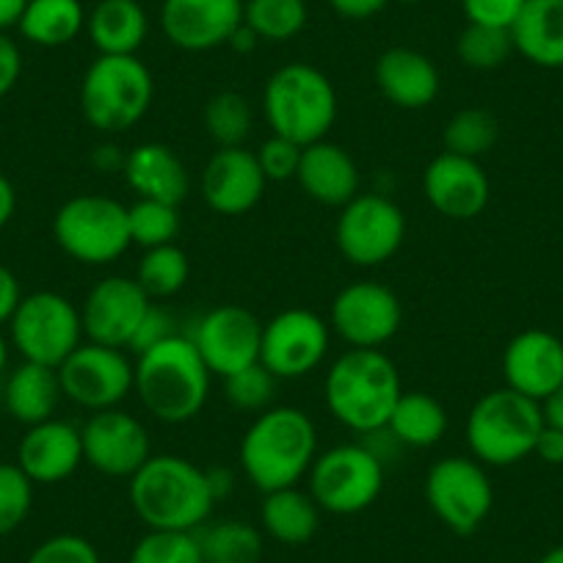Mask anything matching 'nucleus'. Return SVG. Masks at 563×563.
Segmentation results:
<instances>
[{"label":"nucleus","mask_w":563,"mask_h":563,"mask_svg":"<svg viewBox=\"0 0 563 563\" xmlns=\"http://www.w3.org/2000/svg\"><path fill=\"white\" fill-rule=\"evenodd\" d=\"M316 456V422L296 406H271L260 411L241 440V467L263 495L299 486Z\"/></svg>","instance_id":"obj_1"},{"label":"nucleus","mask_w":563,"mask_h":563,"mask_svg":"<svg viewBox=\"0 0 563 563\" xmlns=\"http://www.w3.org/2000/svg\"><path fill=\"white\" fill-rule=\"evenodd\" d=\"M130 503L147 530H194L208 522L219 500L210 486L208 470L183 456H150L130 478Z\"/></svg>","instance_id":"obj_2"},{"label":"nucleus","mask_w":563,"mask_h":563,"mask_svg":"<svg viewBox=\"0 0 563 563\" xmlns=\"http://www.w3.org/2000/svg\"><path fill=\"white\" fill-rule=\"evenodd\" d=\"M210 376L213 373L208 371L194 340L186 334H172L155 349L139 354L133 389L155 420L180 426L202 411L210 393Z\"/></svg>","instance_id":"obj_3"},{"label":"nucleus","mask_w":563,"mask_h":563,"mask_svg":"<svg viewBox=\"0 0 563 563\" xmlns=\"http://www.w3.org/2000/svg\"><path fill=\"white\" fill-rule=\"evenodd\" d=\"M400 393L398 367L382 349H349L334 360L323 384L334 420L356 434L384 429Z\"/></svg>","instance_id":"obj_4"},{"label":"nucleus","mask_w":563,"mask_h":563,"mask_svg":"<svg viewBox=\"0 0 563 563\" xmlns=\"http://www.w3.org/2000/svg\"><path fill=\"white\" fill-rule=\"evenodd\" d=\"M263 111L271 133L310 147L338 119V91L312 64H285L265 84Z\"/></svg>","instance_id":"obj_5"},{"label":"nucleus","mask_w":563,"mask_h":563,"mask_svg":"<svg viewBox=\"0 0 563 563\" xmlns=\"http://www.w3.org/2000/svg\"><path fill=\"white\" fill-rule=\"evenodd\" d=\"M544 429L539 400L511 387L481 395L467 415V445L473 459L489 467H511L533 456L536 440Z\"/></svg>","instance_id":"obj_6"},{"label":"nucleus","mask_w":563,"mask_h":563,"mask_svg":"<svg viewBox=\"0 0 563 563\" xmlns=\"http://www.w3.org/2000/svg\"><path fill=\"white\" fill-rule=\"evenodd\" d=\"M153 97V73L139 56H97L80 84V111L100 133H124L144 119Z\"/></svg>","instance_id":"obj_7"},{"label":"nucleus","mask_w":563,"mask_h":563,"mask_svg":"<svg viewBox=\"0 0 563 563\" xmlns=\"http://www.w3.org/2000/svg\"><path fill=\"white\" fill-rule=\"evenodd\" d=\"M53 238L69 257L84 265H106L130 249L128 208L102 194L67 199L53 219Z\"/></svg>","instance_id":"obj_8"},{"label":"nucleus","mask_w":563,"mask_h":563,"mask_svg":"<svg viewBox=\"0 0 563 563\" xmlns=\"http://www.w3.org/2000/svg\"><path fill=\"white\" fill-rule=\"evenodd\" d=\"M307 475L318 508L338 517L365 511L384 489V462L367 445L329 448L318 453Z\"/></svg>","instance_id":"obj_9"},{"label":"nucleus","mask_w":563,"mask_h":563,"mask_svg":"<svg viewBox=\"0 0 563 563\" xmlns=\"http://www.w3.org/2000/svg\"><path fill=\"white\" fill-rule=\"evenodd\" d=\"M12 343L25 362L62 367V362L84 343L80 310L62 294L40 290L23 296L12 316Z\"/></svg>","instance_id":"obj_10"},{"label":"nucleus","mask_w":563,"mask_h":563,"mask_svg":"<svg viewBox=\"0 0 563 563\" xmlns=\"http://www.w3.org/2000/svg\"><path fill=\"white\" fill-rule=\"evenodd\" d=\"M426 503L448 530L470 536L492 514L495 489L478 459L445 456L426 475Z\"/></svg>","instance_id":"obj_11"},{"label":"nucleus","mask_w":563,"mask_h":563,"mask_svg":"<svg viewBox=\"0 0 563 563\" xmlns=\"http://www.w3.org/2000/svg\"><path fill=\"white\" fill-rule=\"evenodd\" d=\"M404 210L382 194H360L345 208H340L334 241L351 265L373 268L387 263L404 246Z\"/></svg>","instance_id":"obj_12"},{"label":"nucleus","mask_w":563,"mask_h":563,"mask_svg":"<svg viewBox=\"0 0 563 563\" xmlns=\"http://www.w3.org/2000/svg\"><path fill=\"white\" fill-rule=\"evenodd\" d=\"M135 365L122 349L80 343L58 367L62 393L84 409H113L133 389Z\"/></svg>","instance_id":"obj_13"},{"label":"nucleus","mask_w":563,"mask_h":563,"mask_svg":"<svg viewBox=\"0 0 563 563\" xmlns=\"http://www.w3.org/2000/svg\"><path fill=\"white\" fill-rule=\"evenodd\" d=\"M329 351V327L312 310H285L263 323L260 362L276 378H301L316 371Z\"/></svg>","instance_id":"obj_14"},{"label":"nucleus","mask_w":563,"mask_h":563,"mask_svg":"<svg viewBox=\"0 0 563 563\" xmlns=\"http://www.w3.org/2000/svg\"><path fill=\"white\" fill-rule=\"evenodd\" d=\"M400 321L404 310L398 296L378 282L345 285L334 296L332 316H329L332 329L351 349H382L398 334Z\"/></svg>","instance_id":"obj_15"},{"label":"nucleus","mask_w":563,"mask_h":563,"mask_svg":"<svg viewBox=\"0 0 563 563\" xmlns=\"http://www.w3.org/2000/svg\"><path fill=\"white\" fill-rule=\"evenodd\" d=\"M191 340L202 354L208 371L213 376L227 378L260 362L263 323L246 307L221 305L199 318Z\"/></svg>","instance_id":"obj_16"},{"label":"nucleus","mask_w":563,"mask_h":563,"mask_svg":"<svg viewBox=\"0 0 563 563\" xmlns=\"http://www.w3.org/2000/svg\"><path fill=\"white\" fill-rule=\"evenodd\" d=\"M84 462L111 478H133L153 456L144 422L119 409H102L80 431Z\"/></svg>","instance_id":"obj_17"},{"label":"nucleus","mask_w":563,"mask_h":563,"mask_svg":"<svg viewBox=\"0 0 563 563\" xmlns=\"http://www.w3.org/2000/svg\"><path fill=\"white\" fill-rule=\"evenodd\" d=\"M153 299L141 285L128 276H108L86 296L80 321L89 343L111 345V349H130L141 321L147 318Z\"/></svg>","instance_id":"obj_18"},{"label":"nucleus","mask_w":563,"mask_h":563,"mask_svg":"<svg viewBox=\"0 0 563 563\" xmlns=\"http://www.w3.org/2000/svg\"><path fill=\"white\" fill-rule=\"evenodd\" d=\"M243 25V0H164L161 29L175 47L188 53L230 45Z\"/></svg>","instance_id":"obj_19"},{"label":"nucleus","mask_w":563,"mask_h":563,"mask_svg":"<svg viewBox=\"0 0 563 563\" xmlns=\"http://www.w3.org/2000/svg\"><path fill=\"white\" fill-rule=\"evenodd\" d=\"M422 194L445 219L470 221L486 210L492 186L478 161L442 153L422 172Z\"/></svg>","instance_id":"obj_20"},{"label":"nucleus","mask_w":563,"mask_h":563,"mask_svg":"<svg viewBox=\"0 0 563 563\" xmlns=\"http://www.w3.org/2000/svg\"><path fill=\"white\" fill-rule=\"evenodd\" d=\"M265 175L246 147L216 150L202 169V199L213 213L243 216L263 199Z\"/></svg>","instance_id":"obj_21"},{"label":"nucleus","mask_w":563,"mask_h":563,"mask_svg":"<svg viewBox=\"0 0 563 563\" xmlns=\"http://www.w3.org/2000/svg\"><path fill=\"white\" fill-rule=\"evenodd\" d=\"M506 387L547 400L563 384V340L544 329H525L503 351Z\"/></svg>","instance_id":"obj_22"},{"label":"nucleus","mask_w":563,"mask_h":563,"mask_svg":"<svg viewBox=\"0 0 563 563\" xmlns=\"http://www.w3.org/2000/svg\"><path fill=\"white\" fill-rule=\"evenodd\" d=\"M84 462V440L69 422L45 420L31 426L18 451V467L34 484H62Z\"/></svg>","instance_id":"obj_23"},{"label":"nucleus","mask_w":563,"mask_h":563,"mask_svg":"<svg viewBox=\"0 0 563 563\" xmlns=\"http://www.w3.org/2000/svg\"><path fill=\"white\" fill-rule=\"evenodd\" d=\"M376 86L393 106L404 111L429 108L440 95V69L426 53L389 47L376 62Z\"/></svg>","instance_id":"obj_24"},{"label":"nucleus","mask_w":563,"mask_h":563,"mask_svg":"<svg viewBox=\"0 0 563 563\" xmlns=\"http://www.w3.org/2000/svg\"><path fill=\"white\" fill-rule=\"evenodd\" d=\"M296 180L305 188L307 197L327 208H345L351 199L360 197L356 161L351 158L349 150L327 139L305 147Z\"/></svg>","instance_id":"obj_25"},{"label":"nucleus","mask_w":563,"mask_h":563,"mask_svg":"<svg viewBox=\"0 0 563 563\" xmlns=\"http://www.w3.org/2000/svg\"><path fill=\"white\" fill-rule=\"evenodd\" d=\"M124 180L139 194V199H155V202L177 205L191 191V177L186 164L172 147L161 141H147L124 155Z\"/></svg>","instance_id":"obj_26"},{"label":"nucleus","mask_w":563,"mask_h":563,"mask_svg":"<svg viewBox=\"0 0 563 563\" xmlns=\"http://www.w3.org/2000/svg\"><path fill=\"white\" fill-rule=\"evenodd\" d=\"M514 51L544 69L563 67V0H528L511 25Z\"/></svg>","instance_id":"obj_27"},{"label":"nucleus","mask_w":563,"mask_h":563,"mask_svg":"<svg viewBox=\"0 0 563 563\" xmlns=\"http://www.w3.org/2000/svg\"><path fill=\"white\" fill-rule=\"evenodd\" d=\"M86 31L100 56H135L150 34V18L139 0H100Z\"/></svg>","instance_id":"obj_28"},{"label":"nucleus","mask_w":563,"mask_h":563,"mask_svg":"<svg viewBox=\"0 0 563 563\" xmlns=\"http://www.w3.org/2000/svg\"><path fill=\"white\" fill-rule=\"evenodd\" d=\"M62 395V378H58L56 367L23 362L9 376L7 409L14 420L31 429V426L53 420V411H56Z\"/></svg>","instance_id":"obj_29"},{"label":"nucleus","mask_w":563,"mask_h":563,"mask_svg":"<svg viewBox=\"0 0 563 563\" xmlns=\"http://www.w3.org/2000/svg\"><path fill=\"white\" fill-rule=\"evenodd\" d=\"M260 519H263V530L271 539L296 547L307 544L318 533L321 508L312 500L310 492H301L299 486H288V489L265 492Z\"/></svg>","instance_id":"obj_30"},{"label":"nucleus","mask_w":563,"mask_h":563,"mask_svg":"<svg viewBox=\"0 0 563 563\" xmlns=\"http://www.w3.org/2000/svg\"><path fill=\"white\" fill-rule=\"evenodd\" d=\"M384 429L395 437L400 448H431L445 437L448 411L434 395L404 389Z\"/></svg>","instance_id":"obj_31"},{"label":"nucleus","mask_w":563,"mask_h":563,"mask_svg":"<svg viewBox=\"0 0 563 563\" xmlns=\"http://www.w3.org/2000/svg\"><path fill=\"white\" fill-rule=\"evenodd\" d=\"M86 9L80 0H29L18 29L23 40L40 47H64L86 29Z\"/></svg>","instance_id":"obj_32"},{"label":"nucleus","mask_w":563,"mask_h":563,"mask_svg":"<svg viewBox=\"0 0 563 563\" xmlns=\"http://www.w3.org/2000/svg\"><path fill=\"white\" fill-rule=\"evenodd\" d=\"M199 550L205 563H260L263 536L254 525L241 519H221L197 530Z\"/></svg>","instance_id":"obj_33"},{"label":"nucleus","mask_w":563,"mask_h":563,"mask_svg":"<svg viewBox=\"0 0 563 563\" xmlns=\"http://www.w3.org/2000/svg\"><path fill=\"white\" fill-rule=\"evenodd\" d=\"M188 276H191L188 254L177 243H166V246L144 249L133 279L150 299H172L186 288Z\"/></svg>","instance_id":"obj_34"},{"label":"nucleus","mask_w":563,"mask_h":563,"mask_svg":"<svg viewBox=\"0 0 563 563\" xmlns=\"http://www.w3.org/2000/svg\"><path fill=\"white\" fill-rule=\"evenodd\" d=\"M307 0H243V25L260 42H290L305 31Z\"/></svg>","instance_id":"obj_35"},{"label":"nucleus","mask_w":563,"mask_h":563,"mask_svg":"<svg viewBox=\"0 0 563 563\" xmlns=\"http://www.w3.org/2000/svg\"><path fill=\"white\" fill-rule=\"evenodd\" d=\"M497 139H500V124H497L495 113H489L486 108H464V111L453 113L442 133L445 153L473 161L492 153Z\"/></svg>","instance_id":"obj_36"},{"label":"nucleus","mask_w":563,"mask_h":563,"mask_svg":"<svg viewBox=\"0 0 563 563\" xmlns=\"http://www.w3.org/2000/svg\"><path fill=\"white\" fill-rule=\"evenodd\" d=\"M205 130L219 150L243 147V141L252 133V106L243 95L219 91L205 106Z\"/></svg>","instance_id":"obj_37"},{"label":"nucleus","mask_w":563,"mask_h":563,"mask_svg":"<svg viewBox=\"0 0 563 563\" xmlns=\"http://www.w3.org/2000/svg\"><path fill=\"white\" fill-rule=\"evenodd\" d=\"M514 53L517 51H514V40L508 29L467 23V29L456 40V56L462 58L464 67L478 69V73L503 67Z\"/></svg>","instance_id":"obj_38"},{"label":"nucleus","mask_w":563,"mask_h":563,"mask_svg":"<svg viewBox=\"0 0 563 563\" xmlns=\"http://www.w3.org/2000/svg\"><path fill=\"white\" fill-rule=\"evenodd\" d=\"M130 241L141 249H155L175 243L180 235V210L177 205L155 202V199H139L128 208Z\"/></svg>","instance_id":"obj_39"},{"label":"nucleus","mask_w":563,"mask_h":563,"mask_svg":"<svg viewBox=\"0 0 563 563\" xmlns=\"http://www.w3.org/2000/svg\"><path fill=\"white\" fill-rule=\"evenodd\" d=\"M128 563H205L197 530H147L135 541Z\"/></svg>","instance_id":"obj_40"},{"label":"nucleus","mask_w":563,"mask_h":563,"mask_svg":"<svg viewBox=\"0 0 563 563\" xmlns=\"http://www.w3.org/2000/svg\"><path fill=\"white\" fill-rule=\"evenodd\" d=\"M276 382L279 378L263 362H254V365L243 367V371L224 378V395L235 409L265 411L271 409V400L276 395Z\"/></svg>","instance_id":"obj_41"},{"label":"nucleus","mask_w":563,"mask_h":563,"mask_svg":"<svg viewBox=\"0 0 563 563\" xmlns=\"http://www.w3.org/2000/svg\"><path fill=\"white\" fill-rule=\"evenodd\" d=\"M34 503V481L18 464H0V536L25 522Z\"/></svg>","instance_id":"obj_42"},{"label":"nucleus","mask_w":563,"mask_h":563,"mask_svg":"<svg viewBox=\"0 0 563 563\" xmlns=\"http://www.w3.org/2000/svg\"><path fill=\"white\" fill-rule=\"evenodd\" d=\"M301 153H305V147H299L296 141L282 139V135H271L268 141H263L260 153L254 155H257L265 180L285 183V180H296V175H299Z\"/></svg>","instance_id":"obj_43"},{"label":"nucleus","mask_w":563,"mask_h":563,"mask_svg":"<svg viewBox=\"0 0 563 563\" xmlns=\"http://www.w3.org/2000/svg\"><path fill=\"white\" fill-rule=\"evenodd\" d=\"M29 563H100V552L89 539L75 533H58L42 541L31 552Z\"/></svg>","instance_id":"obj_44"},{"label":"nucleus","mask_w":563,"mask_h":563,"mask_svg":"<svg viewBox=\"0 0 563 563\" xmlns=\"http://www.w3.org/2000/svg\"><path fill=\"white\" fill-rule=\"evenodd\" d=\"M528 0H462L464 18L475 25H492V29H508L517 23L519 12Z\"/></svg>","instance_id":"obj_45"},{"label":"nucleus","mask_w":563,"mask_h":563,"mask_svg":"<svg viewBox=\"0 0 563 563\" xmlns=\"http://www.w3.org/2000/svg\"><path fill=\"white\" fill-rule=\"evenodd\" d=\"M175 332V318L169 316L166 310H161V307H150L147 318L141 321L139 332H135L133 343H130V351H133L135 356L144 354V351L155 349L158 343H164V340H169Z\"/></svg>","instance_id":"obj_46"},{"label":"nucleus","mask_w":563,"mask_h":563,"mask_svg":"<svg viewBox=\"0 0 563 563\" xmlns=\"http://www.w3.org/2000/svg\"><path fill=\"white\" fill-rule=\"evenodd\" d=\"M20 75H23V53L7 31H0V97H7L18 86Z\"/></svg>","instance_id":"obj_47"},{"label":"nucleus","mask_w":563,"mask_h":563,"mask_svg":"<svg viewBox=\"0 0 563 563\" xmlns=\"http://www.w3.org/2000/svg\"><path fill=\"white\" fill-rule=\"evenodd\" d=\"M23 294H20V282L7 265H0V323L12 321V316L18 312Z\"/></svg>","instance_id":"obj_48"},{"label":"nucleus","mask_w":563,"mask_h":563,"mask_svg":"<svg viewBox=\"0 0 563 563\" xmlns=\"http://www.w3.org/2000/svg\"><path fill=\"white\" fill-rule=\"evenodd\" d=\"M343 20H371L389 7V0H329Z\"/></svg>","instance_id":"obj_49"},{"label":"nucleus","mask_w":563,"mask_h":563,"mask_svg":"<svg viewBox=\"0 0 563 563\" xmlns=\"http://www.w3.org/2000/svg\"><path fill=\"white\" fill-rule=\"evenodd\" d=\"M533 453L544 464H563V431L544 422V429H541L539 440H536Z\"/></svg>","instance_id":"obj_50"},{"label":"nucleus","mask_w":563,"mask_h":563,"mask_svg":"<svg viewBox=\"0 0 563 563\" xmlns=\"http://www.w3.org/2000/svg\"><path fill=\"white\" fill-rule=\"evenodd\" d=\"M14 210H18V194H14V186L0 175V230L12 221Z\"/></svg>","instance_id":"obj_51"},{"label":"nucleus","mask_w":563,"mask_h":563,"mask_svg":"<svg viewBox=\"0 0 563 563\" xmlns=\"http://www.w3.org/2000/svg\"><path fill=\"white\" fill-rule=\"evenodd\" d=\"M541 411H544L547 426H555L563 431V384L550 395L547 400H541Z\"/></svg>","instance_id":"obj_52"},{"label":"nucleus","mask_w":563,"mask_h":563,"mask_svg":"<svg viewBox=\"0 0 563 563\" xmlns=\"http://www.w3.org/2000/svg\"><path fill=\"white\" fill-rule=\"evenodd\" d=\"M25 3H29V0H0V31L18 29Z\"/></svg>","instance_id":"obj_53"},{"label":"nucleus","mask_w":563,"mask_h":563,"mask_svg":"<svg viewBox=\"0 0 563 563\" xmlns=\"http://www.w3.org/2000/svg\"><path fill=\"white\" fill-rule=\"evenodd\" d=\"M257 42H260L257 34H254L252 29H246V25H241V29L232 34L230 47H232V51H238V53H252L254 47H257Z\"/></svg>","instance_id":"obj_54"},{"label":"nucleus","mask_w":563,"mask_h":563,"mask_svg":"<svg viewBox=\"0 0 563 563\" xmlns=\"http://www.w3.org/2000/svg\"><path fill=\"white\" fill-rule=\"evenodd\" d=\"M539 563H563V544L552 547V550H547L544 555H541Z\"/></svg>","instance_id":"obj_55"},{"label":"nucleus","mask_w":563,"mask_h":563,"mask_svg":"<svg viewBox=\"0 0 563 563\" xmlns=\"http://www.w3.org/2000/svg\"><path fill=\"white\" fill-rule=\"evenodd\" d=\"M7 360H9L7 340H3V334H0V373H3V367H7Z\"/></svg>","instance_id":"obj_56"},{"label":"nucleus","mask_w":563,"mask_h":563,"mask_svg":"<svg viewBox=\"0 0 563 563\" xmlns=\"http://www.w3.org/2000/svg\"><path fill=\"white\" fill-rule=\"evenodd\" d=\"M398 3H406V7H415V3H420V0H398Z\"/></svg>","instance_id":"obj_57"}]
</instances>
